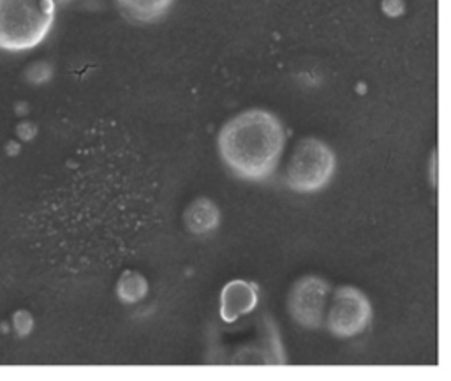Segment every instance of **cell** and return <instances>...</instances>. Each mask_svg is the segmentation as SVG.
<instances>
[{
    "label": "cell",
    "instance_id": "obj_1",
    "mask_svg": "<svg viewBox=\"0 0 451 381\" xmlns=\"http://www.w3.org/2000/svg\"><path fill=\"white\" fill-rule=\"evenodd\" d=\"M284 147L281 120L259 108L233 117L219 133L222 161L235 175L247 180H265L274 175Z\"/></svg>",
    "mask_w": 451,
    "mask_h": 381
},
{
    "label": "cell",
    "instance_id": "obj_2",
    "mask_svg": "<svg viewBox=\"0 0 451 381\" xmlns=\"http://www.w3.org/2000/svg\"><path fill=\"white\" fill-rule=\"evenodd\" d=\"M53 0H0V50L29 52L48 37L55 22Z\"/></svg>",
    "mask_w": 451,
    "mask_h": 381
},
{
    "label": "cell",
    "instance_id": "obj_3",
    "mask_svg": "<svg viewBox=\"0 0 451 381\" xmlns=\"http://www.w3.org/2000/svg\"><path fill=\"white\" fill-rule=\"evenodd\" d=\"M335 154L321 140L305 138L296 145L286 168V185L295 193H316L332 180Z\"/></svg>",
    "mask_w": 451,
    "mask_h": 381
},
{
    "label": "cell",
    "instance_id": "obj_4",
    "mask_svg": "<svg viewBox=\"0 0 451 381\" xmlns=\"http://www.w3.org/2000/svg\"><path fill=\"white\" fill-rule=\"evenodd\" d=\"M326 326L337 337H353L362 333L372 319V305L363 292L353 286L335 289L326 308Z\"/></svg>",
    "mask_w": 451,
    "mask_h": 381
},
{
    "label": "cell",
    "instance_id": "obj_5",
    "mask_svg": "<svg viewBox=\"0 0 451 381\" xmlns=\"http://www.w3.org/2000/svg\"><path fill=\"white\" fill-rule=\"evenodd\" d=\"M332 286L318 275L298 279L289 292L288 308L291 318L304 329H319L325 323Z\"/></svg>",
    "mask_w": 451,
    "mask_h": 381
},
{
    "label": "cell",
    "instance_id": "obj_6",
    "mask_svg": "<svg viewBox=\"0 0 451 381\" xmlns=\"http://www.w3.org/2000/svg\"><path fill=\"white\" fill-rule=\"evenodd\" d=\"M258 305V288L252 282L235 279L226 285L221 293V316L231 323L240 316L252 312Z\"/></svg>",
    "mask_w": 451,
    "mask_h": 381
},
{
    "label": "cell",
    "instance_id": "obj_7",
    "mask_svg": "<svg viewBox=\"0 0 451 381\" xmlns=\"http://www.w3.org/2000/svg\"><path fill=\"white\" fill-rule=\"evenodd\" d=\"M219 219H221L219 208L215 207L214 201L207 200V198L194 200L184 215L185 226L189 228V231L196 235H203L215 230L219 226Z\"/></svg>",
    "mask_w": 451,
    "mask_h": 381
},
{
    "label": "cell",
    "instance_id": "obj_8",
    "mask_svg": "<svg viewBox=\"0 0 451 381\" xmlns=\"http://www.w3.org/2000/svg\"><path fill=\"white\" fill-rule=\"evenodd\" d=\"M127 16L136 22H156L168 9L171 8L173 0H117Z\"/></svg>",
    "mask_w": 451,
    "mask_h": 381
},
{
    "label": "cell",
    "instance_id": "obj_9",
    "mask_svg": "<svg viewBox=\"0 0 451 381\" xmlns=\"http://www.w3.org/2000/svg\"><path fill=\"white\" fill-rule=\"evenodd\" d=\"M148 285L138 272H126L119 281V296L124 303L140 302L147 295Z\"/></svg>",
    "mask_w": 451,
    "mask_h": 381
},
{
    "label": "cell",
    "instance_id": "obj_10",
    "mask_svg": "<svg viewBox=\"0 0 451 381\" xmlns=\"http://www.w3.org/2000/svg\"><path fill=\"white\" fill-rule=\"evenodd\" d=\"M53 2H55L57 6H64V4H67V2H71V0H53Z\"/></svg>",
    "mask_w": 451,
    "mask_h": 381
}]
</instances>
